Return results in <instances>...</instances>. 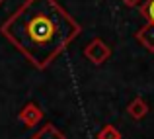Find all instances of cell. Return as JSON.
Returning <instances> with one entry per match:
<instances>
[{
	"label": "cell",
	"mask_w": 154,
	"mask_h": 139,
	"mask_svg": "<svg viewBox=\"0 0 154 139\" xmlns=\"http://www.w3.org/2000/svg\"><path fill=\"white\" fill-rule=\"evenodd\" d=\"M0 34L43 71L82 34V27L57 0H26L0 26Z\"/></svg>",
	"instance_id": "6da1fadb"
},
{
	"label": "cell",
	"mask_w": 154,
	"mask_h": 139,
	"mask_svg": "<svg viewBox=\"0 0 154 139\" xmlns=\"http://www.w3.org/2000/svg\"><path fill=\"white\" fill-rule=\"evenodd\" d=\"M84 57L94 65H103L111 57V47L100 37H94L86 47H84Z\"/></svg>",
	"instance_id": "7a4b0ae2"
},
{
	"label": "cell",
	"mask_w": 154,
	"mask_h": 139,
	"mask_svg": "<svg viewBox=\"0 0 154 139\" xmlns=\"http://www.w3.org/2000/svg\"><path fill=\"white\" fill-rule=\"evenodd\" d=\"M18 120L22 121L23 125H27V128H33V125H37L39 121L43 120V110L39 108V104H35V102H27V104L20 110Z\"/></svg>",
	"instance_id": "3957f363"
},
{
	"label": "cell",
	"mask_w": 154,
	"mask_h": 139,
	"mask_svg": "<svg viewBox=\"0 0 154 139\" xmlns=\"http://www.w3.org/2000/svg\"><path fill=\"white\" fill-rule=\"evenodd\" d=\"M135 39L146 49V51L154 53V24L146 22L143 27H139V31L135 34Z\"/></svg>",
	"instance_id": "277c9868"
},
{
	"label": "cell",
	"mask_w": 154,
	"mask_h": 139,
	"mask_svg": "<svg viewBox=\"0 0 154 139\" xmlns=\"http://www.w3.org/2000/svg\"><path fill=\"white\" fill-rule=\"evenodd\" d=\"M127 114L133 118V120H143L144 116L148 114V104L143 96H137L131 104L127 106Z\"/></svg>",
	"instance_id": "5b68a950"
},
{
	"label": "cell",
	"mask_w": 154,
	"mask_h": 139,
	"mask_svg": "<svg viewBox=\"0 0 154 139\" xmlns=\"http://www.w3.org/2000/svg\"><path fill=\"white\" fill-rule=\"evenodd\" d=\"M31 139H66L60 129L55 128V124H45L39 131H35Z\"/></svg>",
	"instance_id": "8992f818"
},
{
	"label": "cell",
	"mask_w": 154,
	"mask_h": 139,
	"mask_svg": "<svg viewBox=\"0 0 154 139\" xmlns=\"http://www.w3.org/2000/svg\"><path fill=\"white\" fill-rule=\"evenodd\" d=\"M96 139H121V133H119V129H117L115 125H111V124H105L103 128L98 131V135H96Z\"/></svg>",
	"instance_id": "52a82bcc"
},
{
	"label": "cell",
	"mask_w": 154,
	"mask_h": 139,
	"mask_svg": "<svg viewBox=\"0 0 154 139\" xmlns=\"http://www.w3.org/2000/svg\"><path fill=\"white\" fill-rule=\"evenodd\" d=\"M139 12L146 22L154 24V0H144V2L139 6Z\"/></svg>",
	"instance_id": "ba28073f"
},
{
	"label": "cell",
	"mask_w": 154,
	"mask_h": 139,
	"mask_svg": "<svg viewBox=\"0 0 154 139\" xmlns=\"http://www.w3.org/2000/svg\"><path fill=\"white\" fill-rule=\"evenodd\" d=\"M121 2L125 4V6H129V8H133V6H137V4L140 2V0H121Z\"/></svg>",
	"instance_id": "9c48e42d"
},
{
	"label": "cell",
	"mask_w": 154,
	"mask_h": 139,
	"mask_svg": "<svg viewBox=\"0 0 154 139\" xmlns=\"http://www.w3.org/2000/svg\"><path fill=\"white\" fill-rule=\"evenodd\" d=\"M2 2H4V0H0V4H2Z\"/></svg>",
	"instance_id": "30bf717a"
}]
</instances>
